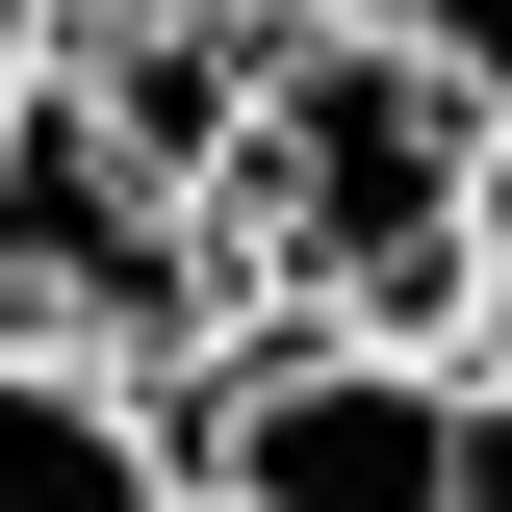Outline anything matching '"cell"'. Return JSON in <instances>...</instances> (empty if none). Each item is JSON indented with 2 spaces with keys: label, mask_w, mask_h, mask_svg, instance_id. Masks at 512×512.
Returning <instances> with one entry per match:
<instances>
[{
  "label": "cell",
  "mask_w": 512,
  "mask_h": 512,
  "mask_svg": "<svg viewBox=\"0 0 512 512\" xmlns=\"http://www.w3.org/2000/svg\"><path fill=\"white\" fill-rule=\"evenodd\" d=\"M205 333L231 308H308V333H436L461 359V282H487V103L436 52H384L333 0H256V77H231V154H205ZM180 333V359H205Z\"/></svg>",
  "instance_id": "1"
},
{
  "label": "cell",
  "mask_w": 512,
  "mask_h": 512,
  "mask_svg": "<svg viewBox=\"0 0 512 512\" xmlns=\"http://www.w3.org/2000/svg\"><path fill=\"white\" fill-rule=\"evenodd\" d=\"M180 487H231V512H461V359L231 308L180 359Z\"/></svg>",
  "instance_id": "2"
},
{
  "label": "cell",
  "mask_w": 512,
  "mask_h": 512,
  "mask_svg": "<svg viewBox=\"0 0 512 512\" xmlns=\"http://www.w3.org/2000/svg\"><path fill=\"white\" fill-rule=\"evenodd\" d=\"M0 512H180V384L103 333H0Z\"/></svg>",
  "instance_id": "3"
},
{
  "label": "cell",
  "mask_w": 512,
  "mask_h": 512,
  "mask_svg": "<svg viewBox=\"0 0 512 512\" xmlns=\"http://www.w3.org/2000/svg\"><path fill=\"white\" fill-rule=\"evenodd\" d=\"M333 26H384V52H436V77H461V103H487V128H512V0H333Z\"/></svg>",
  "instance_id": "4"
},
{
  "label": "cell",
  "mask_w": 512,
  "mask_h": 512,
  "mask_svg": "<svg viewBox=\"0 0 512 512\" xmlns=\"http://www.w3.org/2000/svg\"><path fill=\"white\" fill-rule=\"evenodd\" d=\"M461 359H512V128H487V282H461Z\"/></svg>",
  "instance_id": "5"
},
{
  "label": "cell",
  "mask_w": 512,
  "mask_h": 512,
  "mask_svg": "<svg viewBox=\"0 0 512 512\" xmlns=\"http://www.w3.org/2000/svg\"><path fill=\"white\" fill-rule=\"evenodd\" d=\"M52 26H77V0H0V77H52Z\"/></svg>",
  "instance_id": "6"
},
{
  "label": "cell",
  "mask_w": 512,
  "mask_h": 512,
  "mask_svg": "<svg viewBox=\"0 0 512 512\" xmlns=\"http://www.w3.org/2000/svg\"><path fill=\"white\" fill-rule=\"evenodd\" d=\"M180 512H231V487H180Z\"/></svg>",
  "instance_id": "7"
}]
</instances>
